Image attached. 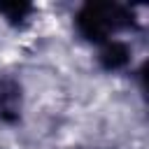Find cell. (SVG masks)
Instances as JSON below:
<instances>
[{"label":"cell","instance_id":"obj_4","mask_svg":"<svg viewBox=\"0 0 149 149\" xmlns=\"http://www.w3.org/2000/svg\"><path fill=\"white\" fill-rule=\"evenodd\" d=\"M30 5H26V2H7V5H0V14H5L7 16V21H12V23H21L28 14H30Z\"/></svg>","mask_w":149,"mask_h":149},{"label":"cell","instance_id":"obj_1","mask_svg":"<svg viewBox=\"0 0 149 149\" xmlns=\"http://www.w3.org/2000/svg\"><path fill=\"white\" fill-rule=\"evenodd\" d=\"M74 26L81 37L95 44L109 42L119 30L135 26V16L130 7L121 2H86L79 7L74 16Z\"/></svg>","mask_w":149,"mask_h":149},{"label":"cell","instance_id":"obj_2","mask_svg":"<svg viewBox=\"0 0 149 149\" xmlns=\"http://www.w3.org/2000/svg\"><path fill=\"white\" fill-rule=\"evenodd\" d=\"M21 116V84L12 77L0 79V121L14 123Z\"/></svg>","mask_w":149,"mask_h":149},{"label":"cell","instance_id":"obj_3","mask_svg":"<svg viewBox=\"0 0 149 149\" xmlns=\"http://www.w3.org/2000/svg\"><path fill=\"white\" fill-rule=\"evenodd\" d=\"M98 58H100V65H102L105 70L114 72V70H121V68L128 65V61H130V51H128V47H126L123 42H119V40H109V42L102 44Z\"/></svg>","mask_w":149,"mask_h":149}]
</instances>
